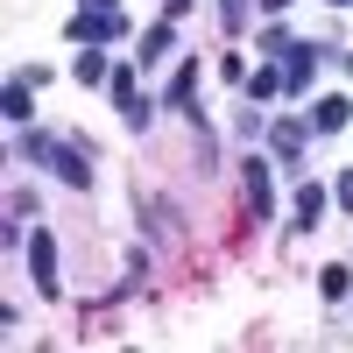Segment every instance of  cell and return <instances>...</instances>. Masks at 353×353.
<instances>
[{
    "mask_svg": "<svg viewBox=\"0 0 353 353\" xmlns=\"http://www.w3.org/2000/svg\"><path fill=\"white\" fill-rule=\"evenodd\" d=\"M261 8H269V14H283V8H290V0H261Z\"/></svg>",
    "mask_w": 353,
    "mask_h": 353,
    "instance_id": "obj_17",
    "label": "cell"
},
{
    "mask_svg": "<svg viewBox=\"0 0 353 353\" xmlns=\"http://www.w3.org/2000/svg\"><path fill=\"white\" fill-rule=\"evenodd\" d=\"M332 198H339V205H346V212H353V170H346V176H339V184H332Z\"/></svg>",
    "mask_w": 353,
    "mask_h": 353,
    "instance_id": "obj_15",
    "label": "cell"
},
{
    "mask_svg": "<svg viewBox=\"0 0 353 353\" xmlns=\"http://www.w3.org/2000/svg\"><path fill=\"white\" fill-rule=\"evenodd\" d=\"M85 8H106V14H121V0H85Z\"/></svg>",
    "mask_w": 353,
    "mask_h": 353,
    "instance_id": "obj_16",
    "label": "cell"
},
{
    "mask_svg": "<svg viewBox=\"0 0 353 353\" xmlns=\"http://www.w3.org/2000/svg\"><path fill=\"white\" fill-rule=\"evenodd\" d=\"M318 212H325V191H318V184H297V233H311Z\"/></svg>",
    "mask_w": 353,
    "mask_h": 353,
    "instance_id": "obj_8",
    "label": "cell"
},
{
    "mask_svg": "<svg viewBox=\"0 0 353 353\" xmlns=\"http://www.w3.org/2000/svg\"><path fill=\"white\" fill-rule=\"evenodd\" d=\"M318 290H325V297L339 304L346 290H353V269H346V261H332V269H318Z\"/></svg>",
    "mask_w": 353,
    "mask_h": 353,
    "instance_id": "obj_12",
    "label": "cell"
},
{
    "mask_svg": "<svg viewBox=\"0 0 353 353\" xmlns=\"http://www.w3.org/2000/svg\"><path fill=\"white\" fill-rule=\"evenodd\" d=\"M0 113H8V121H14V128L28 121V113H36V106H28V78H14V85H8V92H0Z\"/></svg>",
    "mask_w": 353,
    "mask_h": 353,
    "instance_id": "obj_11",
    "label": "cell"
},
{
    "mask_svg": "<svg viewBox=\"0 0 353 353\" xmlns=\"http://www.w3.org/2000/svg\"><path fill=\"white\" fill-rule=\"evenodd\" d=\"M28 276H36L43 297H57V290H64V283H57V233H50V226L28 233Z\"/></svg>",
    "mask_w": 353,
    "mask_h": 353,
    "instance_id": "obj_2",
    "label": "cell"
},
{
    "mask_svg": "<svg viewBox=\"0 0 353 353\" xmlns=\"http://www.w3.org/2000/svg\"><path fill=\"white\" fill-rule=\"evenodd\" d=\"M191 92H198V64H184V71L170 78V106H176V113H198V106H191Z\"/></svg>",
    "mask_w": 353,
    "mask_h": 353,
    "instance_id": "obj_10",
    "label": "cell"
},
{
    "mask_svg": "<svg viewBox=\"0 0 353 353\" xmlns=\"http://www.w3.org/2000/svg\"><path fill=\"white\" fill-rule=\"evenodd\" d=\"M304 134H311L304 121H276V128H269V141H276V156H283V163H297V156H304Z\"/></svg>",
    "mask_w": 353,
    "mask_h": 353,
    "instance_id": "obj_6",
    "label": "cell"
},
{
    "mask_svg": "<svg viewBox=\"0 0 353 353\" xmlns=\"http://www.w3.org/2000/svg\"><path fill=\"white\" fill-rule=\"evenodd\" d=\"M346 121H353V99H339V92L311 106V128H325V134H332V128H346Z\"/></svg>",
    "mask_w": 353,
    "mask_h": 353,
    "instance_id": "obj_7",
    "label": "cell"
},
{
    "mask_svg": "<svg viewBox=\"0 0 353 353\" xmlns=\"http://www.w3.org/2000/svg\"><path fill=\"white\" fill-rule=\"evenodd\" d=\"M241 191H248V212H254V219H269V212H276V191H269V163H261V156H248V163H241Z\"/></svg>",
    "mask_w": 353,
    "mask_h": 353,
    "instance_id": "obj_4",
    "label": "cell"
},
{
    "mask_svg": "<svg viewBox=\"0 0 353 353\" xmlns=\"http://www.w3.org/2000/svg\"><path fill=\"white\" fill-rule=\"evenodd\" d=\"M134 57H141V64H163V57H170V14L149 28V36H141V50H134Z\"/></svg>",
    "mask_w": 353,
    "mask_h": 353,
    "instance_id": "obj_9",
    "label": "cell"
},
{
    "mask_svg": "<svg viewBox=\"0 0 353 353\" xmlns=\"http://www.w3.org/2000/svg\"><path fill=\"white\" fill-rule=\"evenodd\" d=\"M248 92H254V99H276V92H290V85H283V71H254Z\"/></svg>",
    "mask_w": 353,
    "mask_h": 353,
    "instance_id": "obj_14",
    "label": "cell"
},
{
    "mask_svg": "<svg viewBox=\"0 0 353 353\" xmlns=\"http://www.w3.org/2000/svg\"><path fill=\"white\" fill-rule=\"evenodd\" d=\"M332 8H353V0H332Z\"/></svg>",
    "mask_w": 353,
    "mask_h": 353,
    "instance_id": "obj_18",
    "label": "cell"
},
{
    "mask_svg": "<svg viewBox=\"0 0 353 353\" xmlns=\"http://www.w3.org/2000/svg\"><path fill=\"white\" fill-rule=\"evenodd\" d=\"M121 36H128V14H106V8L71 14V43H121Z\"/></svg>",
    "mask_w": 353,
    "mask_h": 353,
    "instance_id": "obj_3",
    "label": "cell"
},
{
    "mask_svg": "<svg viewBox=\"0 0 353 353\" xmlns=\"http://www.w3.org/2000/svg\"><path fill=\"white\" fill-rule=\"evenodd\" d=\"M106 78H113V71H106V57H99V50H85V57H78V85H106Z\"/></svg>",
    "mask_w": 353,
    "mask_h": 353,
    "instance_id": "obj_13",
    "label": "cell"
},
{
    "mask_svg": "<svg viewBox=\"0 0 353 353\" xmlns=\"http://www.w3.org/2000/svg\"><path fill=\"white\" fill-rule=\"evenodd\" d=\"M21 149H28V156H36V163H43L50 176H64V184H71V191H85V184H92V163H85V156L71 149V141H50V134H28V141H21Z\"/></svg>",
    "mask_w": 353,
    "mask_h": 353,
    "instance_id": "obj_1",
    "label": "cell"
},
{
    "mask_svg": "<svg viewBox=\"0 0 353 353\" xmlns=\"http://www.w3.org/2000/svg\"><path fill=\"white\" fill-rule=\"evenodd\" d=\"M311 71H318V50H311V43H290V50H283V85H290V92H304Z\"/></svg>",
    "mask_w": 353,
    "mask_h": 353,
    "instance_id": "obj_5",
    "label": "cell"
}]
</instances>
